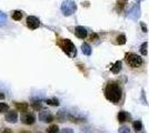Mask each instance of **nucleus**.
<instances>
[{
    "label": "nucleus",
    "mask_w": 149,
    "mask_h": 133,
    "mask_svg": "<svg viewBox=\"0 0 149 133\" xmlns=\"http://www.w3.org/2000/svg\"><path fill=\"white\" fill-rule=\"evenodd\" d=\"M31 107H32V109L33 110H36V111H39V110H41V108H42V105H41V103L38 101H35L32 104H31Z\"/></svg>",
    "instance_id": "obj_22"
},
{
    "label": "nucleus",
    "mask_w": 149,
    "mask_h": 133,
    "mask_svg": "<svg viewBox=\"0 0 149 133\" xmlns=\"http://www.w3.org/2000/svg\"><path fill=\"white\" fill-rule=\"evenodd\" d=\"M74 36L79 39H85L87 37V30L81 27V25H78L74 28Z\"/></svg>",
    "instance_id": "obj_9"
},
{
    "label": "nucleus",
    "mask_w": 149,
    "mask_h": 133,
    "mask_svg": "<svg viewBox=\"0 0 149 133\" xmlns=\"http://www.w3.org/2000/svg\"><path fill=\"white\" fill-rule=\"evenodd\" d=\"M46 133H59V127L57 124H52L47 129Z\"/></svg>",
    "instance_id": "obj_17"
},
{
    "label": "nucleus",
    "mask_w": 149,
    "mask_h": 133,
    "mask_svg": "<svg viewBox=\"0 0 149 133\" xmlns=\"http://www.w3.org/2000/svg\"><path fill=\"white\" fill-rule=\"evenodd\" d=\"M121 68H123V62L121 61H116L115 63L112 64L111 68H110V71L113 74H118L119 72L121 71Z\"/></svg>",
    "instance_id": "obj_12"
},
{
    "label": "nucleus",
    "mask_w": 149,
    "mask_h": 133,
    "mask_svg": "<svg viewBox=\"0 0 149 133\" xmlns=\"http://www.w3.org/2000/svg\"><path fill=\"white\" fill-rule=\"evenodd\" d=\"M140 25H141V28H143V32H147L148 30H147V28H146V25H145V23L143 22H140Z\"/></svg>",
    "instance_id": "obj_29"
},
{
    "label": "nucleus",
    "mask_w": 149,
    "mask_h": 133,
    "mask_svg": "<svg viewBox=\"0 0 149 133\" xmlns=\"http://www.w3.org/2000/svg\"><path fill=\"white\" fill-rule=\"evenodd\" d=\"M105 96L109 102L117 104L123 98V89L116 81H109L105 87Z\"/></svg>",
    "instance_id": "obj_1"
},
{
    "label": "nucleus",
    "mask_w": 149,
    "mask_h": 133,
    "mask_svg": "<svg viewBox=\"0 0 149 133\" xmlns=\"http://www.w3.org/2000/svg\"><path fill=\"white\" fill-rule=\"evenodd\" d=\"M66 118H67V115H66V113L63 111H60V112H58V114H57V119L60 121V122H63V121L66 120Z\"/></svg>",
    "instance_id": "obj_21"
},
{
    "label": "nucleus",
    "mask_w": 149,
    "mask_h": 133,
    "mask_svg": "<svg viewBox=\"0 0 149 133\" xmlns=\"http://www.w3.org/2000/svg\"><path fill=\"white\" fill-rule=\"evenodd\" d=\"M68 119L71 122H74V123H80V122L86 121V119H84V118H77V116H74V115H68Z\"/></svg>",
    "instance_id": "obj_18"
},
{
    "label": "nucleus",
    "mask_w": 149,
    "mask_h": 133,
    "mask_svg": "<svg viewBox=\"0 0 149 133\" xmlns=\"http://www.w3.org/2000/svg\"><path fill=\"white\" fill-rule=\"evenodd\" d=\"M3 99H5V94L0 92V100H3Z\"/></svg>",
    "instance_id": "obj_30"
},
{
    "label": "nucleus",
    "mask_w": 149,
    "mask_h": 133,
    "mask_svg": "<svg viewBox=\"0 0 149 133\" xmlns=\"http://www.w3.org/2000/svg\"><path fill=\"white\" fill-rule=\"evenodd\" d=\"M118 133H130V129L128 127H126V125H124V127H119Z\"/></svg>",
    "instance_id": "obj_23"
},
{
    "label": "nucleus",
    "mask_w": 149,
    "mask_h": 133,
    "mask_svg": "<svg viewBox=\"0 0 149 133\" xmlns=\"http://www.w3.org/2000/svg\"><path fill=\"white\" fill-rule=\"evenodd\" d=\"M22 16H24L22 11H19V10H15V11H13V13H11V18H13V20H16V21H19V20L22 19Z\"/></svg>",
    "instance_id": "obj_15"
},
{
    "label": "nucleus",
    "mask_w": 149,
    "mask_h": 133,
    "mask_svg": "<svg viewBox=\"0 0 149 133\" xmlns=\"http://www.w3.org/2000/svg\"><path fill=\"white\" fill-rule=\"evenodd\" d=\"M19 133H30L29 131H20Z\"/></svg>",
    "instance_id": "obj_31"
},
{
    "label": "nucleus",
    "mask_w": 149,
    "mask_h": 133,
    "mask_svg": "<svg viewBox=\"0 0 149 133\" xmlns=\"http://www.w3.org/2000/svg\"><path fill=\"white\" fill-rule=\"evenodd\" d=\"M61 10L65 16H70L76 11V3L71 0H66L62 3Z\"/></svg>",
    "instance_id": "obj_4"
},
{
    "label": "nucleus",
    "mask_w": 149,
    "mask_h": 133,
    "mask_svg": "<svg viewBox=\"0 0 149 133\" xmlns=\"http://www.w3.org/2000/svg\"><path fill=\"white\" fill-rule=\"evenodd\" d=\"M90 41H91V42H95V41H96V40H98V34H97V33H91V34H90Z\"/></svg>",
    "instance_id": "obj_25"
},
{
    "label": "nucleus",
    "mask_w": 149,
    "mask_h": 133,
    "mask_svg": "<svg viewBox=\"0 0 149 133\" xmlns=\"http://www.w3.org/2000/svg\"><path fill=\"white\" fill-rule=\"evenodd\" d=\"M61 133H74V130L70 129V127H65V129H62Z\"/></svg>",
    "instance_id": "obj_27"
},
{
    "label": "nucleus",
    "mask_w": 149,
    "mask_h": 133,
    "mask_svg": "<svg viewBox=\"0 0 149 133\" xmlns=\"http://www.w3.org/2000/svg\"><path fill=\"white\" fill-rule=\"evenodd\" d=\"M117 119H118V121L120 123H125L127 121L131 120V115L127 111H119V113L117 114Z\"/></svg>",
    "instance_id": "obj_8"
},
{
    "label": "nucleus",
    "mask_w": 149,
    "mask_h": 133,
    "mask_svg": "<svg viewBox=\"0 0 149 133\" xmlns=\"http://www.w3.org/2000/svg\"><path fill=\"white\" fill-rule=\"evenodd\" d=\"M125 61L131 68H140L143 64V59L139 54L132 53V52H128L125 56Z\"/></svg>",
    "instance_id": "obj_3"
},
{
    "label": "nucleus",
    "mask_w": 149,
    "mask_h": 133,
    "mask_svg": "<svg viewBox=\"0 0 149 133\" xmlns=\"http://www.w3.org/2000/svg\"><path fill=\"white\" fill-rule=\"evenodd\" d=\"M39 120L45 123H50L54 121V115L50 113L48 110H42L39 112Z\"/></svg>",
    "instance_id": "obj_7"
},
{
    "label": "nucleus",
    "mask_w": 149,
    "mask_h": 133,
    "mask_svg": "<svg viewBox=\"0 0 149 133\" xmlns=\"http://www.w3.org/2000/svg\"><path fill=\"white\" fill-rule=\"evenodd\" d=\"M21 122L26 125H31V124H33L36 122V118L32 113L22 112V114H21Z\"/></svg>",
    "instance_id": "obj_5"
},
{
    "label": "nucleus",
    "mask_w": 149,
    "mask_h": 133,
    "mask_svg": "<svg viewBox=\"0 0 149 133\" xmlns=\"http://www.w3.org/2000/svg\"><path fill=\"white\" fill-rule=\"evenodd\" d=\"M81 50H82V53L86 54V56H90L91 54V47L89 45V43L85 42L81 45Z\"/></svg>",
    "instance_id": "obj_13"
},
{
    "label": "nucleus",
    "mask_w": 149,
    "mask_h": 133,
    "mask_svg": "<svg viewBox=\"0 0 149 133\" xmlns=\"http://www.w3.org/2000/svg\"><path fill=\"white\" fill-rule=\"evenodd\" d=\"M8 111H9V105L3 103V102H1L0 103V113H6Z\"/></svg>",
    "instance_id": "obj_19"
},
{
    "label": "nucleus",
    "mask_w": 149,
    "mask_h": 133,
    "mask_svg": "<svg viewBox=\"0 0 149 133\" xmlns=\"http://www.w3.org/2000/svg\"><path fill=\"white\" fill-rule=\"evenodd\" d=\"M47 103L50 104V105H54V107H57L59 105V101L56 100V99H50V100H47Z\"/></svg>",
    "instance_id": "obj_24"
},
{
    "label": "nucleus",
    "mask_w": 149,
    "mask_h": 133,
    "mask_svg": "<svg viewBox=\"0 0 149 133\" xmlns=\"http://www.w3.org/2000/svg\"><path fill=\"white\" fill-rule=\"evenodd\" d=\"M57 44H58V45L60 47V49L70 58H74V56H76L77 49H76V47H74V44L72 43L71 40L59 38V39H57Z\"/></svg>",
    "instance_id": "obj_2"
},
{
    "label": "nucleus",
    "mask_w": 149,
    "mask_h": 133,
    "mask_svg": "<svg viewBox=\"0 0 149 133\" xmlns=\"http://www.w3.org/2000/svg\"><path fill=\"white\" fill-rule=\"evenodd\" d=\"M26 25L27 27L31 29V30H35V29H37L38 27L40 25V21L38 19L37 17H33V16H29L27 20H26Z\"/></svg>",
    "instance_id": "obj_6"
},
{
    "label": "nucleus",
    "mask_w": 149,
    "mask_h": 133,
    "mask_svg": "<svg viewBox=\"0 0 149 133\" xmlns=\"http://www.w3.org/2000/svg\"><path fill=\"white\" fill-rule=\"evenodd\" d=\"M6 22V16L3 14V13L0 12V25H2V23H5Z\"/></svg>",
    "instance_id": "obj_26"
},
{
    "label": "nucleus",
    "mask_w": 149,
    "mask_h": 133,
    "mask_svg": "<svg viewBox=\"0 0 149 133\" xmlns=\"http://www.w3.org/2000/svg\"><path fill=\"white\" fill-rule=\"evenodd\" d=\"M126 41H127V38H126V36H125L124 33H121V34H118V36H117V38H116V41H115V44L121 45V44L126 43Z\"/></svg>",
    "instance_id": "obj_14"
},
{
    "label": "nucleus",
    "mask_w": 149,
    "mask_h": 133,
    "mask_svg": "<svg viewBox=\"0 0 149 133\" xmlns=\"http://www.w3.org/2000/svg\"><path fill=\"white\" fill-rule=\"evenodd\" d=\"M132 129H135L136 132L141 131V129H143V123H141V121L140 120L134 121V122H132Z\"/></svg>",
    "instance_id": "obj_16"
},
{
    "label": "nucleus",
    "mask_w": 149,
    "mask_h": 133,
    "mask_svg": "<svg viewBox=\"0 0 149 133\" xmlns=\"http://www.w3.org/2000/svg\"><path fill=\"white\" fill-rule=\"evenodd\" d=\"M15 107L17 109V111H20V112H27L28 109H29V104L26 103V102H17L15 104Z\"/></svg>",
    "instance_id": "obj_11"
},
{
    "label": "nucleus",
    "mask_w": 149,
    "mask_h": 133,
    "mask_svg": "<svg viewBox=\"0 0 149 133\" xmlns=\"http://www.w3.org/2000/svg\"><path fill=\"white\" fill-rule=\"evenodd\" d=\"M0 133H13V130H11V129H9V127H3Z\"/></svg>",
    "instance_id": "obj_28"
},
{
    "label": "nucleus",
    "mask_w": 149,
    "mask_h": 133,
    "mask_svg": "<svg viewBox=\"0 0 149 133\" xmlns=\"http://www.w3.org/2000/svg\"><path fill=\"white\" fill-rule=\"evenodd\" d=\"M5 120L9 123H16L18 121V113L16 111H9L7 112L6 116H5Z\"/></svg>",
    "instance_id": "obj_10"
},
{
    "label": "nucleus",
    "mask_w": 149,
    "mask_h": 133,
    "mask_svg": "<svg viewBox=\"0 0 149 133\" xmlns=\"http://www.w3.org/2000/svg\"><path fill=\"white\" fill-rule=\"evenodd\" d=\"M147 45H148V43L147 42H143L141 45H140V53L143 54V56H147Z\"/></svg>",
    "instance_id": "obj_20"
}]
</instances>
